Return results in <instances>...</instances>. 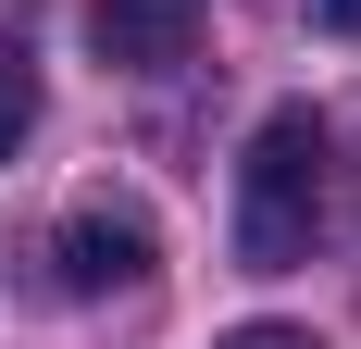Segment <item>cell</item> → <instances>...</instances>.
Here are the masks:
<instances>
[{"label":"cell","mask_w":361,"mask_h":349,"mask_svg":"<svg viewBox=\"0 0 361 349\" xmlns=\"http://www.w3.org/2000/svg\"><path fill=\"white\" fill-rule=\"evenodd\" d=\"M162 275V225L137 200H87L63 212V237H50V287L63 300H112V287H149Z\"/></svg>","instance_id":"2"},{"label":"cell","mask_w":361,"mask_h":349,"mask_svg":"<svg viewBox=\"0 0 361 349\" xmlns=\"http://www.w3.org/2000/svg\"><path fill=\"white\" fill-rule=\"evenodd\" d=\"M312 25H324V37H361V0H312Z\"/></svg>","instance_id":"6"},{"label":"cell","mask_w":361,"mask_h":349,"mask_svg":"<svg viewBox=\"0 0 361 349\" xmlns=\"http://www.w3.org/2000/svg\"><path fill=\"white\" fill-rule=\"evenodd\" d=\"M324 212H336V125L312 100H274L250 125V162H237V262L250 275H299Z\"/></svg>","instance_id":"1"},{"label":"cell","mask_w":361,"mask_h":349,"mask_svg":"<svg viewBox=\"0 0 361 349\" xmlns=\"http://www.w3.org/2000/svg\"><path fill=\"white\" fill-rule=\"evenodd\" d=\"M212 25V0H87V50L112 75H175Z\"/></svg>","instance_id":"3"},{"label":"cell","mask_w":361,"mask_h":349,"mask_svg":"<svg viewBox=\"0 0 361 349\" xmlns=\"http://www.w3.org/2000/svg\"><path fill=\"white\" fill-rule=\"evenodd\" d=\"M25 138H37V63H25V50H0V162H13Z\"/></svg>","instance_id":"4"},{"label":"cell","mask_w":361,"mask_h":349,"mask_svg":"<svg viewBox=\"0 0 361 349\" xmlns=\"http://www.w3.org/2000/svg\"><path fill=\"white\" fill-rule=\"evenodd\" d=\"M224 349H312V324H237Z\"/></svg>","instance_id":"5"}]
</instances>
